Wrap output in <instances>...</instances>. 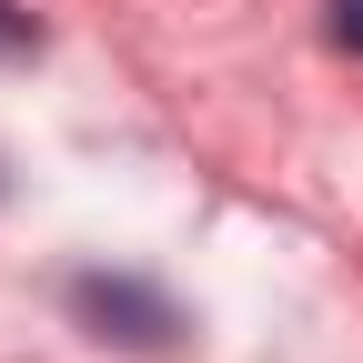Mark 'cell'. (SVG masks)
Returning a JSON list of instances; mask_svg holds the SVG:
<instances>
[{
    "instance_id": "cell-2",
    "label": "cell",
    "mask_w": 363,
    "mask_h": 363,
    "mask_svg": "<svg viewBox=\"0 0 363 363\" xmlns=\"http://www.w3.org/2000/svg\"><path fill=\"white\" fill-rule=\"evenodd\" d=\"M21 51H40V30H30V11L0 0V61H21Z\"/></svg>"
},
{
    "instance_id": "cell-3",
    "label": "cell",
    "mask_w": 363,
    "mask_h": 363,
    "mask_svg": "<svg viewBox=\"0 0 363 363\" xmlns=\"http://www.w3.org/2000/svg\"><path fill=\"white\" fill-rule=\"evenodd\" d=\"M333 40H343V51H363V0H333Z\"/></svg>"
},
{
    "instance_id": "cell-1",
    "label": "cell",
    "mask_w": 363,
    "mask_h": 363,
    "mask_svg": "<svg viewBox=\"0 0 363 363\" xmlns=\"http://www.w3.org/2000/svg\"><path fill=\"white\" fill-rule=\"evenodd\" d=\"M71 323L91 343H121V353H172L182 343V313L152 283H131V272H81L71 283Z\"/></svg>"
}]
</instances>
